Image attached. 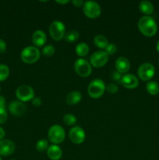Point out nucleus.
<instances>
[{
  "label": "nucleus",
  "mask_w": 159,
  "mask_h": 160,
  "mask_svg": "<svg viewBox=\"0 0 159 160\" xmlns=\"http://www.w3.org/2000/svg\"><path fill=\"white\" fill-rule=\"evenodd\" d=\"M139 31L147 37H152L155 35L157 31V25L153 17L150 16H143L140 17L138 23Z\"/></svg>",
  "instance_id": "1"
},
{
  "label": "nucleus",
  "mask_w": 159,
  "mask_h": 160,
  "mask_svg": "<svg viewBox=\"0 0 159 160\" xmlns=\"http://www.w3.org/2000/svg\"><path fill=\"white\" fill-rule=\"evenodd\" d=\"M41 56V52L37 47H25L20 52V59L26 64H34L38 61Z\"/></svg>",
  "instance_id": "2"
},
{
  "label": "nucleus",
  "mask_w": 159,
  "mask_h": 160,
  "mask_svg": "<svg viewBox=\"0 0 159 160\" xmlns=\"http://www.w3.org/2000/svg\"><path fill=\"white\" fill-rule=\"evenodd\" d=\"M106 90V85L101 79L93 80L87 87V92L92 98H98L102 96Z\"/></svg>",
  "instance_id": "3"
},
{
  "label": "nucleus",
  "mask_w": 159,
  "mask_h": 160,
  "mask_svg": "<svg viewBox=\"0 0 159 160\" xmlns=\"http://www.w3.org/2000/svg\"><path fill=\"white\" fill-rule=\"evenodd\" d=\"M48 138L52 145L60 144L65 140V132L62 127L59 124L52 125L48 131Z\"/></svg>",
  "instance_id": "4"
},
{
  "label": "nucleus",
  "mask_w": 159,
  "mask_h": 160,
  "mask_svg": "<svg viewBox=\"0 0 159 160\" xmlns=\"http://www.w3.org/2000/svg\"><path fill=\"white\" fill-rule=\"evenodd\" d=\"M48 31L51 37L55 41H60L65 37V27L62 21L55 20L51 22L49 25Z\"/></svg>",
  "instance_id": "5"
},
{
  "label": "nucleus",
  "mask_w": 159,
  "mask_h": 160,
  "mask_svg": "<svg viewBox=\"0 0 159 160\" xmlns=\"http://www.w3.org/2000/svg\"><path fill=\"white\" fill-rule=\"evenodd\" d=\"M84 15L90 19H96L101 15V9L100 5L95 1H86L83 6Z\"/></svg>",
  "instance_id": "6"
},
{
  "label": "nucleus",
  "mask_w": 159,
  "mask_h": 160,
  "mask_svg": "<svg viewBox=\"0 0 159 160\" xmlns=\"http://www.w3.org/2000/svg\"><path fill=\"white\" fill-rule=\"evenodd\" d=\"M74 70L80 77L87 78L91 74L92 67L87 59L80 58L74 62Z\"/></svg>",
  "instance_id": "7"
},
{
  "label": "nucleus",
  "mask_w": 159,
  "mask_h": 160,
  "mask_svg": "<svg viewBox=\"0 0 159 160\" xmlns=\"http://www.w3.org/2000/svg\"><path fill=\"white\" fill-rule=\"evenodd\" d=\"M137 74L143 81H149L155 74V68L151 62H143L138 67Z\"/></svg>",
  "instance_id": "8"
},
{
  "label": "nucleus",
  "mask_w": 159,
  "mask_h": 160,
  "mask_svg": "<svg viewBox=\"0 0 159 160\" xmlns=\"http://www.w3.org/2000/svg\"><path fill=\"white\" fill-rule=\"evenodd\" d=\"M34 90L31 86L29 85H20L16 90V96L18 98L19 101L22 102L32 101L34 98Z\"/></svg>",
  "instance_id": "9"
},
{
  "label": "nucleus",
  "mask_w": 159,
  "mask_h": 160,
  "mask_svg": "<svg viewBox=\"0 0 159 160\" xmlns=\"http://www.w3.org/2000/svg\"><path fill=\"white\" fill-rule=\"evenodd\" d=\"M108 61V55L104 51H97L90 57V63L92 67L100 68L105 65Z\"/></svg>",
  "instance_id": "10"
},
{
  "label": "nucleus",
  "mask_w": 159,
  "mask_h": 160,
  "mask_svg": "<svg viewBox=\"0 0 159 160\" xmlns=\"http://www.w3.org/2000/svg\"><path fill=\"white\" fill-rule=\"evenodd\" d=\"M69 138L73 144L80 145L86 139L85 131L80 126H73L69 131Z\"/></svg>",
  "instance_id": "11"
},
{
  "label": "nucleus",
  "mask_w": 159,
  "mask_h": 160,
  "mask_svg": "<svg viewBox=\"0 0 159 160\" xmlns=\"http://www.w3.org/2000/svg\"><path fill=\"white\" fill-rule=\"evenodd\" d=\"M120 84L127 89H135L139 85V80L132 73H126L122 77Z\"/></svg>",
  "instance_id": "12"
},
{
  "label": "nucleus",
  "mask_w": 159,
  "mask_h": 160,
  "mask_svg": "<svg viewBox=\"0 0 159 160\" xmlns=\"http://www.w3.org/2000/svg\"><path fill=\"white\" fill-rule=\"evenodd\" d=\"M16 145L13 142L8 139L0 140V156H10L15 152Z\"/></svg>",
  "instance_id": "13"
},
{
  "label": "nucleus",
  "mask_w": 159,
  "mask_h": 160,
  "mask_svg": "<svg viewBox=\"0 0 159 160\" xmlns=\"http://www.w3.org/2000/svg\"><path fill=\"white\" fill-rule=\"evenodd\" d=\"M9 110L16 117H21L26 112V106L20 101H12L9 105Z\"/></svg>",
  "instance_id": "14"
},
{
  "label": "nucleus",
  "mask_w": 159,
  "mask_h": 160,
  "mask_svg": "<svg viewBox=\"0 0 159 160\" xmlns=\"http://www.w3.org/2000/svg\"><path fill=\"white\" fill-rule=\"evenodd\" d=\"M115 69L121 74H126L130 69V62L127 58L124 56H120L115 60Z\"/></svg>",
  "instance_id": "15"
},
{
  "label": "nucleus",
  "mask_w": 159,
  "mask_h": 160,
  "mask_svg": "<svg viewBox=\"0 0 159 160\" xmlns=\"http://www.w3.org/2000/svg\"><path fill=\"white\" fill-rule=\"evenodd\" d=\"M47 35L42 30H37L32 34V42L35 47H41L46 43Z\"/></svg>",
  "instance_id": "16"
},
{
  "label": "nucleus",
  "mask_w": 159,
  "mask_h": 160,
  "mask_svg": "<svg viewBox=\"0 0 159 160\" xmlns=\"http://www.w3.org/2000/svg\"><path fill=\"white\" fill-rule=\"evenodd\" d=\"M47 156L51 160H59L62 156V150L58 145H51L47 149Z\"/></svg>",
  "instance_id": "17"
},
{
  "label": "nucleus",
  "mask_w": 159,
  "mask_h": 160,
  "mask_svg": "<svg viewBox=\"0 0 159 160\" xmlns=\"http://www.w3.org/2000/svg\"><path fill=\"white\" fill-rule=\"evenodd\" d=\"M82 99V94L78 91H73L70 92L65 97V102L70 106L76 105Z\"/></svg>",
  "instance_id": "18"
},
{
  "label": "nucleus",
  "mask_w": 159,
  "mask_h": 160,
  "mask_svg": "<svg viewBox=\"0 0 159 160\" xmlns=\"http://www.w3.org/2000/svg\"><path fill=\"white\" fill-rule=\"evenodd\" d=\"M139 9L142 13L145 16H150L154 12V6L152 3L147 0L141 1L139 4Z\"/></svg>",
  "instance_id": "19"
},
{
  "label": "nucleus",
  "mask_w": 159,
  "mask_h": 160,
  "mask_svg": "<svg viewBox=\"0 0 159 160\" xmlns=\"http://www.w3.org/2000/svg\"><path fill=\"white\" fill-rule=\"evenodd\" d=\"M75 51H76L77 56H79L80 57H84L88 54L90 48H89L88 45L85 42H80L75 48Z\"/></svg>",
  "instance_id": "20"
},
{
  "label": "nucleus",
  "mask_w": 159,
  "mask_h": 160,
  "mask_svg": "<svg viewBox=\"0 0 159 160\" xmlns=\"http://www.w3.org/2000/svg\"><path fill=\"white\" fill-rule=\"evenodd\" d=\"M94 44L95 46H97L99 48H104L105 49L106 47L108 45V39L104 37L102 34H98L94 38Z\"/></svg>",
  "instance_id": "21"
},
{
  "label": "nucleus",
  "mask_w": 159,
  "mask_h": 160,
  "mask_svg": "<svg viewBox=\"0 0 159 160\" xmlns=\"http://www.w3.org/2000/svg\"><path fill=\"white\" fill-rule=\"evenodd\" d=\"M146 89L151 95H157L159 93V84L154 81H148L146 84Z\"/></svg>",
  "instance_id": "22"
},
{
  "label": "nucleus",
  "mask_w": 159,
  "mask_h": 160,
  "mask_svg": "<svg viewBox=\"0 0 159 160\" xmlns=\"http://www.w3.org/2000/svg\"><path fill=\"white\" fill-rule=\"evenodd\" d=\"M79 32L76 31V30H71V31H69L68 32L65 33L64 38L69 43H73V42H76L79 39Z\"/></svg>",
  "instance_id": "23"
},
{
  "label": "nucleus",
  "mask_w": 159,
  "mask_h": 160,
  "mask_svg": "<svg viewBox=\"0 0 159 160\" xmlns=\"http://www.w3.org/2000/svg\"><path fill=\"white\" fill-rule=\"evenodd\" d=\"M36 149L38 152H43L47 151L48 148L49 147L48 145V141L47 139H41L36 143Z\"/></svg>",
  "instance_id": "24"
},
{
  "label": "nucleus",
  "mask_w": 159,
  "mask_h": 160,
  "mask_svg": "<svg viewBox=\"0 0 159 160\" xmlns=\"http://www.w3.org/2000/svg\"><path fill=\"white\" fill-rule=\"evenodd\" d=\"M9 76V68L5 64H0V81H6Z\"/></svg>",
  "instance_id": "25"
},
{
  "label": "nucleus",
  "mask_w": 159,
  "mask_h": 160,
  "mask_svg": "<svg viewBox=\"0 0 159 160\" xmlns=\"http://www.w3.org/2000/svg\"><path fill=\"white\" fill-rule=\"evenodd\" d=\"M76 117L73 114L67 113L63 117V122L67 126H73L76 124Z\"/></svg>",
  "instance_id": "26"
},
{
  "label": "nucleus",
  "mask_w": 159,
  "mask_h": 160,
  "mask_svg": "<svg viewBox=\"0 0 159 160\" xmlns=\"http://www.w3.org/2000/svg\"><path fill=\"white\" fill-rule=\"evenodd\" d=\"M55 48L52 45H47L42 49V54L45 57H51L55 54Z\"/></svg>",
  "instance_id": "27"
},
{
  "label": "nucleus",
  "mask_w": 159,
  "mask_h": 160,
  "mask_svg": "<svg viewBox=\"0 0 159 160\" xmlns=\"http://www.w3.org/2000/svg\"><path fill=\"white\" fill-rule=\"evenodd\" d=\"M117 49H118V48H117V45L115 43H109L105 48V51L104 52L109 56V55L115 54L116 52Z\"/></svg>",
  "instance_id": "28"
},
{
  "label": "nucleus",
  "mask_w": 159,
  "mask_h": 160,
  "mask_svg": "<svg viewBox=\"0 0 159 160\" xmlns=\"http://www.w3.org/2000/svg\"><path fill=\"white\" fill-rule=\"evenodd\" d=\"M106 91L110 94H115L118 91V87L115 83H110L106 86Z\"/></svg>",
  "instance_id": "29"
},
{
  "label": "nucleus",
  "mask_w": 159,
  "mask_h": 160,
  "mask_svg": "<svg viewBox=\"0 0 159 160\" xmlns=\"http://www.w3.org/2000/svg\"><path fill=\"white\" fill-rule=\"evenodd\" d=\"M8 119V113L6 109H0V124L6 123Z\"/></svg>",
  "instance_id": "30"
},
{
  "label": "nucleus",
  "mask_w": 159,
  "mask_h": 160,
  "mask_svg": "<svg viewBox=\"0 0 159 160\" xmlns=\"http://www.w3.org/2000/svg\"><path fill=\"white\" fill-rule=\"evenodd\" d=\"M122 77H123V75H122L120 73H118L117 70L116 71L113 72V73H112V79L115 81H118V83H120V81H121Z\"/></svg>",
  "instance_id": "31"
},
{
  "label": "nucleus",
  "mask_w": 159,
  "mask_h": 160,
  "mask_svg": "<svg viewBox=\"0 0 159 160\" xmlns=\"http://www.w3.org/2000/svg\"><path fill=\"white\" fill-rule=\"evenodd\" d=\"M41 103H42V101H41V98L40 97L36 96L32 99V104L33 106H35V107H39V106H41Z\"/></svg>",
  "instance_id": "32"
},
{
  "label": "nucleus",
  "mask_w": 159,
  "mask_h": 160,
  "mask_svg": "<svg viewBox=\"0 0 159 160\" xmlns=\"http://www.w3.org/2000/svg\"><path fill=\"white\" fill-rule=\"evenodd\" d=\"M6 48H7L6 42L3 39H0V53L6 52Z\"/></svg>",
  "instance_id": "33"
},
{
  "label": "nucleus",
  "mask_w": 159,
  "mask_h": 160,
  "mask_svg": "<svg viewBox=\"0 0 159 160\" xmlns=\"http://www.w3.org/2000/svg\"><path fill=\"white\" fill-rule=\"evenodd\" d=\"M84 2H84L83 0H73V1H72L73 6H75L76 7H81V6H84Z\"/></svg>",
  "instance_id": "34"
},
{
  "label": "nucleus",
  "mask_w": 159,
  "mask_h": 160,
  "mask_svg": "<svg viewBox=\"0 0 159 160\" xmlns=\"http://www.w3.org/2000/svg\"><path fill=\"white\" fill-rule=\"evenodd\" d=\"M5 106H6V98L2 95H0V109H5Z\"/></svg>",
  "instance_id": "35"
},
{
  "label": "nucleus",
  "mask_w": 159,
  "mask_h": 160,
  "mask_svg": "<svg viewBox=\"0 0 159 160\" xmlns=\"http://www.w3.org/2000/svg\"><path fill=\"white\" fill-rule=\"evenodd\" d=\"M6 136V131L2 127H0V140H2Z\"/></svg>",
  "instance_id": "36"
},
{
  "label": "nucleus",
  "mask_w": 159,
  "mask_h": 160,
  "mask_svg": "<svg viewBox=\"0 0 159 160\" xmlns=\"http://www.w3.org/2000/svg\"><path fill=\"white\" fill-rule=\"evenodd\" d=\"M56 2L59 3V4H66V3L70 2V1H69V0H64V1H59V0H57Z\"/></svg>",
  "instance_id": "37"
},
{
  "label": "nucleus",
  "mask_w": 159,
  "mask_h": 160,
  "mask_svg": "<svg viewBox=\"0 0 159 160\" xmlns=\"http://www.w3.org/2000/svg\"><path fill=\"white\" fill-rule=\"evenodd\" d=\"M156 50L157 51V52H159V41H157L156 43Z\"/></svg>",
  "instance_id": "38"
},
{
  "label": "nucleus",
  "mask_w": 159,
  "mask_h": 160,
  "mask_svg": "<svg viewBox=\"0 0 159 160\" xmlns=\"http://www.w3.org/2000/svg\"><path fill=\"white\" fill-rule=\"evenodd\" d=\"M0 160H2V158H1V156H0Z\"/></svg>",
  "instance_id": "39"
},
{
  "label": "nucleus",
  "mask_w": 159,
  "mask_h": 160,
  "mask_svg": "<svg viewBox=\"0 0 159 160\" xmlns=\"http://www.w3.org/2000/svg\"><path fill=\"white\" fill-rule=\"evenodd\" d=\"M0 92H1V87H0Z\"/></svg>",
  "instance_id": "40"
},
{
  "label": "nucleus",
  "mask_w": 159,
  "mask_h": 160,
  "mask_svg": "<svg viewBox=\"0 0 159 160\" xmlns=\"http://www.w3.org/2000/svg\"><path fill=\"white\" fill-rule=\"evenodd\" d=\"M158 65H159V59H158Z\"/></svg>",
  "instance_id": "41"
},
{
  "label": "nucleus",
  "mask_w": 159,
  "mask_h": 160,
  "mask_svg": "<svg viewBox=\"0 0 159 160\" xmlns=\"http://www.w3.org/2000/svg\"><path fill=\"white\" fill-rule=\"evenodd\" d=\"M12 160H15V159H12Z\"/></svg>",
  "instance_id": "42"
}]
</instances>
